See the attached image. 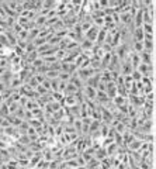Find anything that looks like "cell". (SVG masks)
I'll return each mask as SVG.
<instances>
[{"instance_id":"6da1fadb","label":"cell","mask_w":156,"mask_h":169,"mask_svg":"<svg viewBox=\"0 0 156 169\" xmlns=\"http://www.w3.org/2000/svg\"><path fill=\"white\" fill-rule=\"evenodd\" d=\"M98 31H100V28L96 27V25H92V27H90L89 30H87L84 34H83V38H86V40L92 41V42H96V38H97Z\"/></svg>"},{"instance_id":"7a4b0ae2","label":"cell","mask_w":156,"mask_h":169,"mask_svg":"<svg viewBox=\"0 0 156 169\" xmlns=\"http://www.w3.org/2000/svg\"><path fill=\"white\" fill-rule=\"evenodd\" d=\"M106 95L110 100H113L114 97L117 96V86L114 82H108L107 83V87H106Z\"/></svg>"},{"instance_id":"3957f363","label":"cell","mask_w":156,"mask_h":169,"mask_svg":"<svg viewBox=\"0 0 156 169\" xmlns=\"http://www.w3.org/2000/svg\"><path fill=\"white\" fill-rule=\"evenodd\" d=\"M139 58H141V64H145V65H153V61H155L153 54L145 52V51H142V52L139 54Z\"/></svg>"},{"instance_id":"277c9868","label":"cell","mask_w":156,"mask_h":169,"mask_svg":"<svg viewBox=\"0 0 156 169\" xmlns=\"http://www.w3.org/2000/svg\"><path fill=\"white\" fill-rule=\"evenodd\" d=\"M131 35H132V41H144L145 33H144V30H142V27H139V28H134Z\"/></svg>"},{"instance_id":"5b68a950","label":"cell","mask_w":156,"mask_h":169,"mask_svg":"<svg viewBox=\"0 0 156 169\" xmlns=\"http://www.w3.org/2000/svg\"><path fill=\"white\" fill-rule=\"evenodd\" d=\"M10 116V110H9V106L6 103L0 106V117H3V118H7Z\"/></svg>"},{"instance_id":"8992f818","label":"cell","mask_w":156,"mask_h":169,"mask_svg":"<svg viewBox=\"0 0 156 169\" xmlns=\"http://www.w3.org/2000/svg\"><path fill=\"white\" fill-rule=\"evenodd\" d=\"M125 101H127V99L121 97V96H118V95H117L113 99V103L115 105V107H119V106H123L124 103H125Z\"/></svg>"},{"instance_id":"52a82bcc","label":"cell","mask_w":156,"mask_h":169,"mask_svg":"<svg viewBox=\"0 0 156 169\" xmlns=\"http://www.w3.org/2000/svg\"><path fill=\"white\" fill-rule=\"evenodd\" d=\"M142 30L145 34H153L155 33V25L153 24H144L142 25Z\"/></svg>"},{"instance_id":"ba28073f","label":"cell","mask_w":156,"mask_h":169,"mask_svg":"<svg viewBox=\"0 0 156 169\" xmlns=\"http://www.w3.org/2000/svg\"><path fill=\"white\" fill-rule=\"evenodd\" d=\"M58 79L61 80V82H69L71 80V75L69 73H66V72H59V75H58Z\"/></svg>"},{"instance_id":"9c48e42d","label":"cell","mask_w":156,"mask_h":169,"mask_svg":"<svg viewBox=\"0 0 156 169\" xmlns=\"http://www.w3.org/2000/svg\"><path fill=\"white\" fill-rule=\"evenodd\" d=\"M132 83H134V80H132L131 75H128V76H124V86H125L127 89H129V87H131Z\"/></svg>"},{"instance_id":"30bf717a","label":"cell","mask_w":156,"mask_h":169,"mask_svg":"<svg viewBox=\"0 0 156 169\" xmlns=\"http://www.w3.org/2000/svg\"><path fill=\"white\" fill-rule=\"evenodd\" d=\"M35 92H37V93H38V95H40V96H45L46 93H49L48 90H46L45 87L42 86V85H38V86L35 87Z\"/></svg>"},{"instance_id":"8fae6325","label":"cell","mask_w":156,"mask_h":169,"mask_svg":"<svg viewBox=\"0 0 156 169\" xmlns=\"http://www.w3.org/2000/svg\"><path fill=\"white\" fill-rule=\"evenodd\" d=\"M131 78H132V80H134V82H141V78H142V75L139 73V72H138L136 69H135V71H132Z\"/></svg>"}]
</instances>
